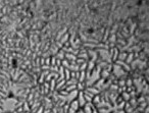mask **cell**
I'll list each match as a JSON object with an SVG mask.
<instances>
[{
	"label": "cell",
	"instance_id": "6da1fadb",
	"mask_svg": "<svg viewBox=\"0 0 150 113\" xmlns=\"http://www.w3.org/2000/svg\"><path fill=\"white\" fill-rule=\"evenodd\" d=\"M127 57V53H120V56H119V59H122L125 60V58Z\"/></svg>",
	"mask_w": 150,
	"mask_h": 113
}]
</instances>
